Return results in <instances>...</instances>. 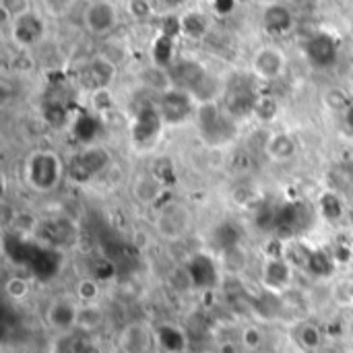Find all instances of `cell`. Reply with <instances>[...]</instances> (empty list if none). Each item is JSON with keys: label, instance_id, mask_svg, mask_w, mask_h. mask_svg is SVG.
<instances>
[{"label": "cell", "instance_id": "1", "mask_svg": "<svg viewBox=\"0 0 353 353\" xmlns=\"http://www.w3.org/2000/svg\"><path fill=\"white\" fill-rule=\"evenodd\" d=\"M196 128H199V134H201L203 143H207L209 147H225L238 134L234 118L225 110H221L217 105V101L199 105V110H196Z\"/></svg>", "mask_w": 353, "mask_h": 353}, {"label": "cell", "instance_id": "2", "mask_svg": "<svg viewBox=\"0 0 353 353\" xmlns=\"http://www.w3.org/2000/svg\"><path fill=\"white\" fill-rule=\"evenodd\" d=\"M64 176L62 157L56 151L39 149L29 153L25 161V180L35 192H52Z\"/></svg>", "mask_w": 353, "mask_h": 353}, {"label": "cell", "instance_id": "3", "mask_svg": "<svg viewBox=\"0 0 353 353\" xmlns=\"http://www.w3.org/2000/svg\"><path fill=\"white\" fill-rule=\"evenodd\" d=\"M259 87H256V77L254 74H244L238 72L234 74L225 89H223V103H225V112L238 120L244 118L248 114L254 112L256 99H259Z\"/></svg>", "mask_w": 353, "mask_h": 353}, {"label": "cell", "instance_id": "4", "mask_svg": "<svg viewBox=\"0 0 353 353\" xmlns=\"http://www.w3.org/2000/svg\"><path fill=\"white\" fill-rule=\"evenodd\" d=\"M110 151L101 145H89L85 149H81L68 163V176L74 182L87 184L91 180H95L97 176H101L108 165H110Z\"/></svg>", "mask_w": 353, "mask_h": 353}, {"label": "cell", "instance_id": "5", "mask_svg": "<svg viewBox=\"0 0 353 353\" xmlns=\"http://www.w3.org/2000/svg\"><path fill=\"white\" fill-rule=\"evenodd\" d=\"M163 118L159 114V110L151 103H145L137 110L134 118H132V124H130V141L134 147L139 149H147L151 147L161 130H163Z\"/></svg>", "mask_w": 353, "mask_h": 353}, {"label": "cell", "instance_id": "6", "mask_svg": "<svg viewBox=\"0 0 353 353\" xmlns=\"http://www.w3.org/2000/svg\"><path fill=\"white\" fill-rule=\"evenodd\" d=\"M170 81L176 89H182L194 95L201 87H205L211 81V77H209L207 66L201 60L180 58L170 66Z\"/></svg>", "mask_w": 353, "mask_h": 353}, {"label": "cell", "instance_id": "7", "mask_svg": "<svg viewBox=\"0 0 353 353\" xmlns=\"http://www.w3.org/2000/svg\"><path fill=\"white\" fill-rule=\"evenodd\" d=\"M261 283L265 292L273 296H283L292 290L294 267L285 256H265L261 267Z\"/></svg>", "mask_w": 353, "mask_h": 353}, {"label": "cell", "instance_id": "8", "mask_svg": "<svg viewBox=\"0 0 353 353\" xmlns=\"http://www.w3.org/2000/svg\"><path fill=\"white\" fill-rule=\"evenodd\" d=\"M157 110H159L165 126H178V124L186 122L192 116V112H194V97L188 91L170 87L165 93H161Z\"/></svg>", "mask_w": 353, "mask_h": 353}, {"label": "cell", "instance_id": "9", "mask_svg": "<svg viewBox=\"0 0 353 353\" xmlns=\"http://www.w3.org/2000/svg\"><path fill=\"white\" fill-rule=\"evenodd\" d=\"M285 66H288V56L277 46H263L252 56V74L265 83H273L281 79Z\"/></svg>", "mask_w": 353, "mask_h": 353}, {"label": "cell", "instance_id": "10", "mask_svg": "<svg viewBox=\"0 0 353 353\" xmlns=\"http://www.w3.org/2000/svg\"><path fill=\"white\" fill-rule=\"evenodd\" d=\"M304 52H306V60L314 68L325 70V68H331L337 62L339 43H337L335 35H331L329 31H316V33H312L308 37V41L304 46Z\"/></svg>", "mask_w": 353, "mask_h": 353}, {"label": "cell", "instance_id": "11", "mask_svg": "<svg viewBox=\"0 0 353 353\" xmlns=\"http://www.w3.org/2000/svg\"><path fill=\"white\" fill-rule=\"evenodd\" d=\"M186 275L192 283V290L211 292L219 283V267L217 261L207 252H194L186 263Z\"/></svg>", "mask_w": 353, "mask_h": 353}, {"label": "cell", "instance_id": "12", "mask_svg": "<svg viewBox=\"0 0 353 353\" xmlns=\"http://www.w3.org/2000/svg\"><path fill=\"white\" fill-rule=\"evenodd\" d=\"M155 225L159 230V234L168 240H180L188 228H190V213L186 211L184 205L178 203H168L159 209Z\"/></svg>", "mask_w": 353, "mask_h": 353}, {"label": "cell", "instance_id": "13", "mask_svg": "<svg viewBox=\"0 0 353 353\" xmlns=\"http://www.w3.org/2000/svg\"><path fill=\"white\" fill-rule=\"evenodd\" d=\"M118 23V8L108 0L89 2L83 10V25L93 35H103L112 31Z\"/></svg>", "mask_w": 353, "mask_h": 353}, {"label": "cell", "instance_id": "14", "mask_svg": "<svg viewBox=\"0 0 353 353\" xmlns=\"http://www.w3.org/2000/svg\"><path fill=\"white\" fill-rule=\"evenodd\" d=\"M155 341V331L141 321L128 323L118 335V347L122 353H151Z\"/></svg>", "mask_w": 353, "mask_h": 353}, {"label": "cell", "instance_id": "15", "mask_svg": "<svg viewBox=\"0 0 353 353\" xmlns=\"http://www.w3.org/2000/svg\"><path fill=\"white\" fill-rule=\"evenodd\" d=\"M308 223V209L302 203L288 201L275 207V232L281 238H292Z\"/></svg>", "mask_w": 353, "mask_h": 353}, {"label": "cell", "instance_id": "16", "mask_svg": "<svg viewBox=\"0 0 353 353\" xmlns=\"http://www.w3.org/2000/svg\"><path fill=\"white\" fill-rule=\"evenodd\" d=\"M43 29H46V21L33 8L14 17L10 23V35H12L14 43L21 48H29V46L37 43L43 35Z\"/></svg>", "mask_w": 353, "mask_h": 353}, {"label": "cell", "instance_id": "17", "mask_svg": "<svg viewBox=\"0 0 353 353\" xmlns=\"http://www.w3.org/2000/svg\"><path fill=\"white\" fill-rule=\"evenodd\" d=\"M64 267V256L58 248H52V246H46L41 242H37V248L31 256V263H29V271L33 273L35 279L39 281H50L54 277H58V273L62 271Z\"/></svg>", "mask_w": 353, "mask_h": 353}, {"label": "cell", "instance_id": "18", "mask_svg": "<svg viewBox=\"0 0 353 353\" xmlns=\"http://www.w3.org/2000/svg\"><path fill=\"white\" fill-rule=\"evenodd\" d=\"M116 74V64L108 58H95L91 62H87L81 72H79V83L85 91H89L91 95L108 89V85L112 83Z\"/></svg>", "mask_w": 353, "mask_h": 353}, {"label": "cell", "instance_id": "19", "mask_svg": "<svg viewBox=\"0 0 353 353\" xmlns=\"http://www.w3.org/2000/svg\"><path fill=\"white\" fill-rule=\"evenodd\" d=\"M296 25V17L294 10L288 4L281 2H273L269 6H265L263 14H261V27L265 33L273 35V37H281L288 35Z\"/></svg>", "mask_w": 353, "mask_h": 353}, {"label": "cell", "instance_id": "20", "mask_svg": "<svg viewBox=\"0 0 353 353\" xmlns=\"http://www.w3.org/2000/svg\"><path fill=\"white\" fill-rule=\"evenodd\" d=\"M35 248H37V242L27 238L25 234L4 232V236H2V252H4V256L10 263L19 265V267H29Z\"/></svg>", "mask_w": 353, "mask_h": 353}, {"label": "cell", "instance_id": "21", "mask_svg": "<svg viewBox=\"0 0 353 353\" xmlns=\"http://www.w3.org/2000/svg\"><path fill=\"white\" fill-rule=\"evenodd\" d=\"M77 314H79V306L74 302H70L66 298H58L48 304L43 319L48 323V327L66 335V331L77 327Z\"/></svg>", "mask_w": 353, "mask_h": 353}, {"label": "cell", "instance_id": "22", "mask_svg": "<svg viewBox=\"0 0 353 353\" xmlns=\"http://www.w3.org/2000/svg\"><path fill=\"white\" fill-rule=\"evenodd\" d=\"M39 238H41V244L46 246H52V248H58L60 246H70L77 238V230L72 228L70 221L66 219H52V221H46L41 223L39 228Z\"/></svg>", "mask_w": 353, "mask_h": 353}, {"label": "cell", "instance_id": "23", "mask_svg": "<svg viewBox=\"0 0 353 353\" xmlns=\"http://www.w3.org/2000/svg\"><path fill=\"white\" fill-rule=\"evenodd\" d=\"M211 29V21L203 10H184L180 14V35L192 41H201L205 39V35Z\"/></svg>", "mask_w": 353, "mask_h": 353}, {"label": "cell", "instance_id": "24", "mask_svg": "<svg viewBox=\"0 0 353 353\" xmlns=\"http://www.w3.org/2000/svg\"><path fill=\"white\" fill-rule=\"evenodd\" d=\"M265 153L273 161H290L298 153V143L288 132H275V134L269 137V141L265 145Z\"/></svg>", "mask_w": 353, "mask_h": 353}, {"label": "cell", "instance_id": "25", "mask_svg": "<svg viewBox=\"0 0 353 353\" xmlns=\"http://www.w3.org/2000/svg\"><path fill=\"white\" fill-rule=\"evenodd\" d=\"M174 54H176V37H170L165 33H159L155 41L151 43V60L155 68H170L174 64Z\"/></svg>", "mask_w": 353, "mask_h": 353}, {"label": "cell", "instance_id": "26", "mask_svg": "<svg viewBox=\"0 0 353 353\" xmlns=\"http://www.w3.org/2000/svg\"><path fill=\"white\" fill-rule=\"evenodd\" d=\"M304 267H306V271L312 277L325 279V277H331L333 275V271H335V259L327 250L312 248V250H308V256H306Z\"/></svg>", "mask_w": 353, "mask_h": 353}, {"label": "cell", "instance_id": "27", "mask_svg": "<svg viewBox=\"0 0 353 353\" xmlns=\"http://www.w3.org/2000/svg\"><path fill=\"white\" fill-rule=\"evenodd\" d=\"M316 209H319L321 217L329 223H339L345 217V205H343L341 196L331 190H327L319 196Z\"/></svg>", "mask_w": 353, "mask_h": 353}, {"label": "cell", "instance_id": "28", "mask_svg": "<svg viewBox=\"0 0 353 353\" xmlns=\"http://www.w3.org/2000/svg\"><path fill=\"white\" fill-rule=\"evenodd\" d=\"M155 339L157 343L170 353H180L184 352L186 347V335L182 329L174 327V325H163L155 331Z\"/></svg>", "mask_w": 353, "mask_h": 353}, {"label": "cell", "instance_id": "29", "mask_svg": "<svg viewBox=\"0 0 353 353\" xmlns=\"http://www.w3.org/2000/svg\"><path fill=\"white\" fill-rule=\"evenodd\" d=\"M240 238H242L240 230L234 223H228V221L215 225L213 232H211V240L217 246V250H221V252H228V250L240 246Z\"/></svg>", "mask_w": 353, "mask_h": 353}, {"label": "cell", "instance_id": "30", "mask_svg": "<svg viewBox=\"0 0 353 353\" xmlns=\"http://www.w3.org/2000/svg\"><path fill=\"white\" fill-rule=\"evenodd\" d=\"M132 194L137 196V201H141L143 205H151L161 196V184L153 178V174H143L134 180L132 184Z\"/></svg>", "mask_w": 353, "mask_h": 353}, {"label": "cell", "instance_id": "31", "mask_svg": "<svg viewBox=\"0 0 353 353\" xmlns=\"http://www.w3.org/2000/svg\"><path fill=\"white\" fill-rule=\"evenodd\" d=\"M103 321H105L103 310L97 304H83V306H79L77 329H81L83 333H93V331L101 329Z\"/></svg>", "mask_w": 353, "mask_h": 353}, {"label": "cell", "instance_id": "32", "mask_svg": "<svg viewBox=\"0 0 353 353\" xmlns=\"http://www.w3.org/2000/svg\"><path fill=\"white\" fill-rule=\"evenodd\" d=\"M72 130H74V137L89 147L97 139V134H99V120L95 116H91V114H81L74 120Z\"/></svg>", "mask_w": 353, "mask_h": 353}, {"label": "cell", "instance_id": "33", "mask_svg": "<svg viewBox=\"0 0 353 353\" xmlns=\"http://www.w3.org/2000/svg\"><path fill=\"white\" fill-rule=\"evenodd\" d=\"M41 116H43L46 124H50L52 128H62L68 122V108H66V103H62L58 99H48L41 105Z\"/></svg>", "mask_w": 353, "mask_h": 353}, {"label": "cell", "instance_id": "34", "mask_svg": "<svg viewBox=\"0 0 353 353\" xmlns=\"http://www.w3.org/2000/svg\"><path fill=\"white\" fill-rule=\"evenodd\" d=\"M296 339H298V343L304 347V350H308V352H316L323 343H325V339H323V331L316 327V325H312V323H302V325H298V329H296Z\"/></svg>", "mask_w": 353, "mask_h": 353}, {"label": "cell", "instance_id": "35", "mask_svg": "<svg viewBox=\"0 0 353 353\" xmlns=\"http://www.w3.org/2000/svg\"><path fill=\"white\" fill-rule=\"evenodd\" d=\"M252 116L261 122H273L279 116V99L271 93H261Z\"/></svg>", "mask_w": 353, "mask_h": 353}, {"label": "cell", "instance_id": "36", "mask_svg": "<svg viewBox=\"0 0 353 353\" xmlns=\"http://www.w3.org/2000/svg\"><path fill=\"white\" fill-rule=\"evenodd\" d=\"M74 294L83 304H97V300H99V281L93 279V277H83V279H79V283L74 288Z\"/></svg>", "mask_w": 353, "mask_h": 353}, {"label": "cell", "instance_id": "37", "mask_svg": "<svg viewBox=\"0 0 353 353\" xmlns=\"http://www.w3.org/2000/svg\"><path fill=\"white\" fill-rule=\"evenodd\" d=\"M323 101H325V105H327L329 110H333V112H345V110L353 103L352 99H350V95H347V91L341 89V87H331V89H327L325 95H323Z\"/></svg>", "mask_w": 353, "mask_h": 353}, {"label": "cell", "instance_id": "38", "mask_svg": "<svg viewBox=\"0 0 353 353\" xmlns=\"http://www.w3.org/2000/svg\"><path fill=\"white\" fill-rule=\"evenodd\" d=\"M4 292L10 300H25L29 296V281L23 277H10L4 283Z\"/></svg>", "mask_w": 353, "mask_h": 353}, {"label": "cell", "instance_id": "39", "mask_svg": "<svg viewBox=\"0 0 353 353\" xmlns=\"http://www.w3.org/2000/svg\"><path fill=\"white\" fill-rule=\"evenodd\" d=\"M91 275L93 279H97L99 283L101 281H108L116 275V265L112 263V259H97L91 267Z\"/></svg>", "mask_w": 353, "mask_h": 353}, {"label": "cell", "instance_id": "40", "mask_svg": "<svg viewBox=\"0 0 353 353\" xmlns=\"http://www.w3.org/2000/svg\"><path fill=\"white\" fill-rule=\"evenodd\" d=\"M240 341L248 352H256V350H261L265 337H263V331L259 327H246L240 335Z\"/></svg>", "mask_w": 353, "mask_h": 353}, {"label": "cell", "instance_id": "41", "mask_svg": "<svg viewBox=\"0 0 353 353\" xmlns=\"http://www.w3.org/2000/svg\"><path fill=\"white\" fill-rule=\"evenodd\" d=\"M223 256H225V265L232 273H240L246 267V252L242 246H236V248L223 252Z\"/></svg>", "mask_w": 353, "mask_h": 353}, {"label": "cell", "instance_id": "42", "mask_svg": "<svg viewBox=\"0 0 353 353\" xmlns=\"http://www.w3.org/2000/svg\"><path fill=\"white\" fill-rule=\"evenodd\" d=\"M54 353H83V345H81V339L77 335H62L56 345H54Z\"/></svg>", "mask_w": 353, "mask_h": 353}, {"label": "cell", "instance_id": "43", "mask_svg": "<svg viewBox=\"0 0 353 353\" xmlns=\"http://www.w3.org/2000/svg\"><path fill=\"white\" fill-rule=\"evenodd\" d=\"M232 199H234V203H236L238 207H252L254 201H256L259 196H256V190H254L252 186L244 184V186H238V188L232 192Z\"/></svg>", "mask_w": 353, "mask_h": 353}, {"label": "cell", "instance_id": "44", "mask_svg": "<svg viewBox=\"0 0 353 353\" xmlns=\"http://www.w3.org/2000/svg\"><path fill=\"white\" fill-rule=\"evenodd\" d=\"M256 225L261 230H275V207L271 205H261L256 209V217H254Z\"/></svg>", "mask_w": 353, "mask_h": 353}, {"label": "cell", "instance_id": "45", "mask_svg": "<svg viewBox=\"0 0 353 353\" xmlns=\"http://www.w3.org/2000/svg\"><path fill=\"white\" fill-rule=\"evenodd\" d=\"M91 101H93L95 112H108V110H112V105H114V99H112V95H110L108 89H101V91L93 93V95H91Z\"/></svg>", "mask_w": 353, "mask_h": 353}, {"label": "cell", "instance_id": "46", "mask_svg": "<svg viewBox=\"0 0 353 353\" xmlns=\"http://www.w3.org/2000/svg\"><path fill=\"white\" fill-rule=\"evenodd\" d=\"M209 6H211V12H213L215 17H230V14L238 8V4H236L234 0H215V2H211Z\"/></svg>", "mask_w": 353, "mask_h": 353}, {"label": "cell", "instance_id": "47", "mask_svg": "<svg viewBox=\"0 0 353 353\" xmlns=\"http://www.w3.org/2000/svg\"><path fill=\"white\" fill-rule=\"evenodd\" d=\"M353 256V248L350 242H341V244H337L335 246V250H333V259H335V263H347V261H352Z\"/></svg>", "mask_w": 353, "mask_h": 353}, {"label": "cell", "instance_id": "48", "mask_svg": "<svg viewBox=\"0 0 353 353\" xmlns=\"http://www.w3.org/2000/svg\"><path fill=\"white\" fill-rule=\"evenodd\" d=\"M128 8H130V14L143 19V17H149L153 12V2H130Z\"/></svg>", "mask_w": 353, "mask_h": 353}, {"label": "cell", "instance_id": "49", "mask_svg": "<svg viewBox=\"0 0 353 353\" xmlns=\"http://www.w3.org/2000/svg\"><path fill=\"white\" fill-rule=\"evenodd\" d=\"M343 124H345L347 130H352L353 132V103L343 112Z\"/></svg>", "mask_w": 353, "mask_h": 353}, {"label": "cell", "instance_id": "50", "mask_svg": "<svg viewBox=\"0 0 353 353\" xmlns=\"http://www.w3.org/2000/svg\"><path fill=\"white\" fill-rule=\"evenodd\" d=\"M314 353H341V350L335 343H323Z\"/></svg>", "mask_w": 353, "mask_h": 353}, {"label": "cell", "instance_id": "51", "mask_svg": "<svg viewBox=\"0 0 353 353\" xmlns=\"http://www.w3.org/2000/svg\"><path fill=\"white\" fill-rule=\"evenodd\" d=\"M217 353H238V347L234 343H221Z\"/></svg>", "mask_w": 353, "mask_h": 353}]
</instances>
